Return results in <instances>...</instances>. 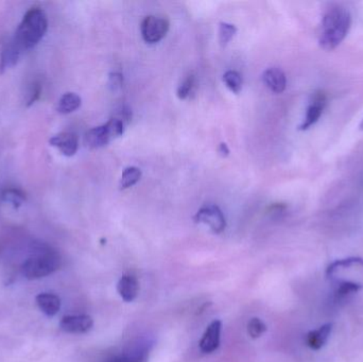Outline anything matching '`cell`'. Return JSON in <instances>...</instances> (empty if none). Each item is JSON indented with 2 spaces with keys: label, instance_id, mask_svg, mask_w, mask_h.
<instances>
[{
  "label": "cell",
  "instance_id": "cell-1",
  "mask_svg": "<svg viewBox=\"0 0 363 362\" xmlns=\"http://www.w3.org/2000/svg\"><path fill=\"white\" fill-rule=\"evenodd\" d=\"M352 26V15L345 6L328 9L322 21L319 45L326 51L336 49L347 38Z\"/></svg>",
  "mask_w": 363,
  "mask_h": 362
},
{
  "label": "cell",
  "instance_id": "cell-2",
  "mask_svg": "<svg viewBox=\"0 0 363 362\" xmlns=\"http://www.w3.org/2000/svg\"><path fill=\"white\" fill-rule=\"evenodd\" d=\"M48 19L46 13L40 8H31L21 19L13 40L21 52L34 48L46 34Z\"/></svg>",
  "mask_w": 363,
  "mask_h": 362
},
{
  "label": "cell",
  "instance_id": "cell-3",
  "mask_svg": "<svg viewBox=\"0 0 363 362\" xmlns=\"http://www.w3.org/2000/svg\"><path fill=\"white\" fill-rule=\"evenodd\" d=\"M62 265L59 253L53 249L38 248L26 259L21 266L23 276L28 280H38L55 273Z\"/></svg>",
  "mask_w": 363,
  "mask_h": 362
},
{
  "label": "cell",
  "instance_id": "cell-4",
  "mask_svg": "<svg viewBox=\"0 0 363 362\" xmlns=\"http://www.w3.org/2000/svg\"><path fill=\"white\" fill-rule=\"evenodd\" d=\"M125 125L123 121L113 117L104 125L87 131L84 136L85 145L89 149L102 148L115 138L123 135L125 133Z\"/></svg>",
  "mask_w": 363,
  "mask_h": 362
},
{
  "label": "cell",
  "instance_id": "cell-5",
  "mask_svg": "<svg viewBox=\"0 0 363 362\" xmlns=\"http://www.w3.org/2000/svg\"><path fill=\"white\" fill-rule=\"evenodd\" d=\"M170 23L166 17L149 15L143 21L142 35L145 42L155 44L165 38L169 31Z\"/></svg>",
  "mask_w": 363,
  "mask_h": 362
},
{
  "label": "cell",
  "instance_id": "cell-6",
  "mask_svg": "<svg viewBox=\"0 0 363 362\" xmlns=\"http://www.w3.org/2000/svg\"><path fill=\"white\" fill-rule=\"evenodd\" d=\"M194 222L207 225L215 234H220L225 230L226 220L223 213L215 204H206L196 212Z\"/></svg>",
  "mask_w": 363,
  "mask_h": 362
},
{
  "label": "cell",
  "instance_id": "cell-7",
  "mask_svg": "<svg viewBox=\"0 0 363 362\" xmlns=\"http://www.w3.org/2000/svg\"><path fill=\"white\" fill-rule=\"evenodd\" d=\"M149 353H150L149 341L140 340L121 354L114 355L104 362H147Z\"/></svg>",
  "mask_w": 363,
  "mask_h": 362
},
{
  "label": "cell",
  "instance_id": "cell-8",
  "mask_svg": "<svg viewBox=\"0 0 363 362\" xmlns=\"http://www.w3.org/2000/svg\"><path fill=\"white\" fill-rule=\"evenodd\" d=\"M326 101L328 100H326V96L323 91H319L313 94L311 103H309L306 115H305L304 121H303L298 130L306 131V130H308L309 128L313 127V125H315L319 121L320 117L322 116L324 108H325Z\"/></svg>",
  "mask_w": 363,
  "mask_h": 362
},
{
  "label": "cell",
  "instance_id": "cell-9",
  "mask_svg": "<svg viewBox=\"0 0 363 362\" xmlns=\"http://www.w3.org/2000/svg\"><path fill=\"white\" fill-rule=\"evenodd\" d=\"M60 327L66 333L85 334L93 329L94 321L87 315H74L64 317L60 322Z\"/></svg>",
  "mask_w": 363,
  "mask_h": 362
},
{
  "label": "cell",
  "instance_id": "cell-10",
  "mask_svg": "<svg viewBox=\"0 0 363 362\" xmlns=\"http://www.w3.org/2000/svg\"><path fill=\"white\" fill-rule=\"evenodd\" d=\"M222 322L219 320L213 321L207 327L205 333L201 338L200 350L205 354H211L218 350L221 337Z\"/></svg>",
  "mask_w": 363,
  "mask_h": 362
},
{
  "label": "cell",
  "instance_id": "cell-11",
  "mask_svg": "<svg viewBox=\"0 0 363 362\" xmlns=\"http://www.w3.org/2000/svg\"><path fill=\"white\" fill-rule=\"evenodd\" d=\"M49 144L67 157H74L79 148L78 137L72 132H62L52 136Z\"/></svg>",
  "mask_w": 363,
  "mask_h": 362
},
{
  "label": "cell",
  "instance_id": "cell-12",
  "mask_svg": "<svg viewBox=\"0 0 363 362\" xmlns=\"http://www.w3.org/2000/svg\"><path fill=\"white\" fill-rule=\"evenodd\" d=\"M21 55V49L16 46L13 38H11L10 40H6L0 52V74H4L6 70L14 67Z\"/></svg>",
  "mask_w": 363,
  "mask_h": 362
},
{
  "label": "cell",
  "instance_id": "cell-13",
  "mask_svg": "<svg viewBox=\"0 0 363 362\" xmlns=\"http://www.w3.org/2000/svg\"><path fill=\"white\" fill-rule=\"evenodd\" d=\"M262 81H264V85L275 94L283 93L287 86V78H286L285 72L277 67H271L264 70L262 74Z\"/></svg>",
  "mask_w": 363,
  "mask_h": 362
},
{
  "label": "cell",
  "instance_id": "cell-14",
  "mask_svg": "<svg viewBox=\"0 0 363 362\" xmlns=\"http://www.w3.org/2000/svg\"><path fill=\"white\" fill-rule=\"evenodd\" d=\"M333 323H326L315 331L309 332L306 335V344L313 351H319L325 346L332 335Z\"/></svg>",
  "mask_w": 363,
  "mask_h": 362
},
{
  "label": "cell",
  "instance_id": "cell-15",
  "mask_svg": "<svg viewBox=\"0 0 363 362\" xmlns=\"http://www.w3.org/2000/svg\"><path fill=\"white\" fill-rule=\"evenodd\" d=\"M119 295L125 302H133L140 293L138 278L133 276H123L117 285Z\"/></svg>",
  "mask_w": 363,
  "mask_h": 362
},
{
  "label": "cell",
  "instance_id": "cell-16",
  "mask_svg": "<svg viewBox=\"0 0 363 362\" xmlns=\"http://www.w3.org/2000/svg\"><path fill=\"white\" fill-rule=\"evenodd\" d=\"M36 304L38 308L48 317H55L61 308V300L52 293H40L36 297Z\"/></svg>",
  "mask_w": 363,
  "mask_h": 362
},
{
  "label": "cell",
  "instance_id": "cell-17",
  "mask_svg": "<svg viewBox=\"0 0 363 362\" xmlns=\"http://www.w3.org/2000/svg\"><path fill=\"white\" fill-rule=\"evenodd\" d=\"M82 103L80 96L76 93H66L60 98L57 111L60 114L67 115L78 110Z\"/></svg>",
  "mask_w": 363,
  "mask_h": 362
},
{
  "label": "cell",
  "instance_id": "cell-18",
  "mask_svg": "<svg viewBox=\"0 0 363 362\" xmlns=\"http://www.w3.org/2000/svg\"><path fill=\"white\" fill-rule=\"evenodd\" d=\"M363 268V259L362 257H349V259H339L328 266L326 269V276L333 278L337 272L342 270L351 269V268Z\"/></svg>",
  "mask_w": 363,
  "mask_h": 362
},
{
  "label": "cell",
  "instance_id": "cell-19",
  "mask_svg": "<svg viewBox=\"0 0 363 362\" xmlns=\"http://www.w3.org/2000/svg\"><path fill=\"white\" fill-rule=\"evenodd\" d=\"M0 198H1L2 201L10 204L14 208H18L27 200L25 193L21 189L13 188V187H6V188L2 189L1 193H0Z\"/></svg>",
  "mask_w": 363,
  "mask_h": 362
},
{
  "label": "cell",
  "instance_id": "cell-20",
  "mask_svg": "<svg viewBox=\"0 0 363 362\" xmlns=\"http://www.w3.org/2000/svg\"><path fill=\"white\" fill-rule=\"evenodd\" d=\"M140 178H142V170L140 168L133 167V166L125 168V171L123 172V176H121V182H119V188L121 191L130 188V187L138 184Z\"/></svg>",
  "mask_w": 363,
  "mask_h": 362
},
{
  "label": "cell",
  "instance_id": "cell-21",
  "mask_svg": "<svg viewBox=\"0 0 363 362\" xmlns=\"http://www.w3.org/2000/svg\"><path fill=\"white\" fill-rule=\"evenodd\" d=\"M363 284L362 283L353 282V281H340L337 284L336 295L338 298H345L347 295L357 293L362 290Z\"/></svg>",
  "mask_w": 363,
  "mask_h": 362
},
{
  "label": "cell",
  "instance_id": "cell-22",
  "mask_svg": "<svg viewBox=\"0 0 363 362\" xmlns=\"http://www.w3.org/2000/svg\"><path fill=\"white\" fill-rule=\"evenodd\" d=\"M223 82L233 93L239 94L242 89V77L235 70H228L223 74Z\"/></svg>",
  "mask_w": 363,
  "mask_h": 362
},
{
  "label": "cell",
  "instance_id": "cell-23",
  "mask_svg": "<svg viewBox=\"0 0 363 362\" xmlns=\"http://www.w3.org/2000/svg\"><path fill=\"white\" fill-rule=\"evenodd\" d=\"M267 329H268V327L264 324V321L260 320L259 318L251 319L247 323V334L253 339L262 337L266 333Z\"/></svg>",
  "mask_w": 363,
  "mask_h": 362
},
{
  "label": "cell",
  "instance_id": "cell-24",
  "mask_svg": "<svg viewBox=\"0 0 363 362\" xmlns=\"http://www.w3.org/2000/svg\"><path fill=\"white\" fill-rule=\"evenodd\" d=\"M237 29L234 25L221 23L219 26V42L221 46H226L236 34Z\"/></svg>",
  "mask_w": 363,
  "mask_h": 362
},
{
  "label": "cell",
  "instance_id": "cell-25",
  "mask_svg": "<svg viewBox=\"0 0 363 362\" xmlns=\"http://www.w3.org/2000/svg\"><path fill=\"white\" fill-rule=\"evenodd\" d=\"M194 85H196V78H194V74H188L184 79L183 82L181 83L180 86L178 87V91H177L178 97L181 100L189 97L190 94L194 91Z\"/></svg>",
  "mask_w": 363,
  "mask_h": 362
},
{
  "label": "cell",
  "instance_id": "cell-26",
  "mask_svg": "<svg viewBox=\"0 0 363 362\" xmlns=\"http://www.w3.org/2000/svg\"><path fill=\"white\" fill-rule=\"evenodd\" d=\"M42 84L40 82H34L32 86L30 87L29 93L27 97V106H31L32 104L35 103L40 99V94H42Z\"/></svg>",
  "mask_w": 363,
  "mask_h": 362
},
{
  "label": "cell",
  "instance_id": "cell-27",
  "mask_svg": "<svg viewBox=\"0 0 363 362\" xmlns=\"http://www.w3.org/2000/svg\"><path fill=\"white\" fill-rule=\"evenodd\" d=\"M123 78L118 72H113L110 74V79H108V86L112 91H116L123 87Z\"/></svg>",
  "mask_w": 363,
  "mask_h": 362
},
{
  "label": "cell",
  "instance_id": "cell-28",
  "mask_svg": "<svg viewBox=\"0 0 363 362\" xmlns=\"http://www.w3.org/2000/svg\"><path fill=\"white\" fill-rule=\"evenodd\" d=\"M218 152L221 154V157H228V153H230V149L228 148V145L224 144V142L220 144L219 148H218Z\"/></svg>",
  "mask_w": 363,
  "mask_h": 362
},
{
  "label": "cell",
  "instance_id": "cell-29",
  "mask_svg": "<svg viewBox=\"0 0 363 362\" xmlns=\"http://www.w3.org/2000/svg\"><path fill=\"white\" fill-rule=\"evenodd\" d=\"M359 129L362 130V131H363V119H362V123H360Z\"/></svg>",
  "mask_w": 363,
  "mask_h": 362
}]
</instances>
